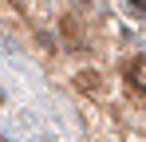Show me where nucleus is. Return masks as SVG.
<instances>
[{
  "instance_id": "nucleus-1",
  "label": "nucleus",
  "mask_w": 146,
  "mask_h": 142,
  "mask_svg": "<svg viewBox=\"0 0 146 142\" xmlns=\"http://www.w3.org/2000/svg\"><path fill=\"white\" fill-rule=\"evenodd\" d=\"M126 79H130V87H138V91H146V55H138L130 67H126Z\"/></svg>"
},
{
  "instance_id": "nucleus-2",
  "label": "nucleus",
  "mask_w": 146,
  "mask_h": 142,
  "mask_svg": "<svg viewBox=\"0 0 146 142\" xmlns=\"http://www.w3.org/2000/svg\"><path fill=\"white\" fill-rule=\"evenodd\" d=\"M130 8L134 12H146V0H130Z\"/></svg>"
}]
</instances>
